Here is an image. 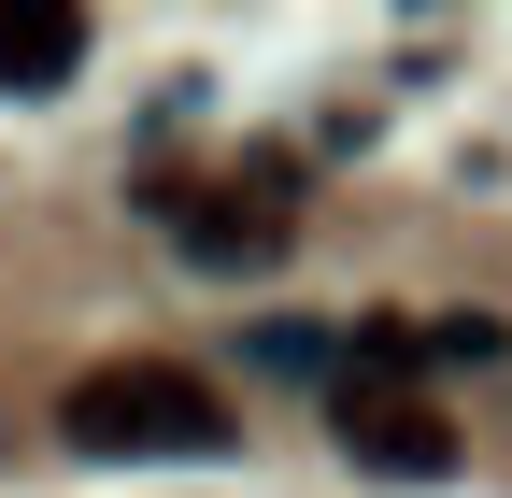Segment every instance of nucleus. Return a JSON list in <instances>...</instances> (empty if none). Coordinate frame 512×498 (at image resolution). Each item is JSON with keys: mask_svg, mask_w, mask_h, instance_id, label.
<instances>
[{"mask_svg": "<svg viewBox=\"0 0 512 498\" xmlns=\"http://www.w3.org/2000/svg\"><path fill=\"white\" fill-rule=\"evenodd\" d=\"M328 427H342V456L384 470V484H441V470H456V413H441L413 370H342Z\"/></svg>", "mask_w": 512, "mask_h": 498, "instance_id": "2", "label": "nucleus"}, {"mask_svg": "<svg viewBox=\"0 0 512 498\" xmlns=\"http://www.w3.org/2000/svg\"><path fill=\"white\" fill-rule=\"evenodd\" d=\"M413 356H456V370H484V356H512V328H498V314H441Z\"/></svg>", "mask_w": 512, "mask_h": 498, "instance_id": "5", "label": "nucleus"}, {"mask_svg": "<svg viewBox=\"0 0 512 498\" xmlns=\"http://www.w3.org/2000/svg\"><path fill=\"white\" fill-rule=\"evenodd\" d=\"M72 72H86V15H72V0H0V86L43 100Z\"/></svg>", "mask_w": 512, "mask_h": 498, "instance_id": "4", "label": "nucleus"}, {"mask_svg": "<svg viewBox=\"0 0 512 498\" xmlns=\"http://www.w3.org/2000/svg\"><path fill=\"white\" fill-rule=\"evenodd\" d=\"M57 427H72V456H214L228 399L185 356H114V370H86V385L57 399Z\"/></svg>", "mask_w": 512, "mask_h": 498, "instance_id": "1", "label": "nucleus"}, {"mask_svg": "<svg viewBox=\"0 0 512 498\" xmlns=\"http://www.w3.org/2000/svg\"><path fill=\"white\" fill-rule=\"evenodd\" d=\"M285 242H299L285 171H242V185H200V200H171V257H185V271H271Z\"/></svg>", "mask_w": 512, "mask_h": 498, "instance_id": "3", "label": "nucleus"}]
</instances>
